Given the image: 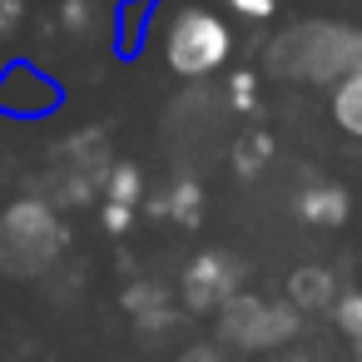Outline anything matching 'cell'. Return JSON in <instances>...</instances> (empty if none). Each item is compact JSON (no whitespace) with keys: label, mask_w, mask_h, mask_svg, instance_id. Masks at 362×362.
<instances>
[{"label":"cell","mask_w":362,"mask_h":362,"mask_svg":"<svg viewBox=\"0 0 362 362\" xmlns=\"http://www.w3.org/2000/svg\"><path fill=\"white\" fill-rule=\"evenodd\" d=\"M149 21H154V0H119L115 6V55L134 60L149 40Z\"/></svg>","instance_id":"obj_9"},{"label":"cell","mask_w":362,"mask_h":362,"mask_svg":"<svg viewBox=\"0 0 362 362\" xmlns=\"http://www.w3.org/2000/svg\"><path fill=\"white\" fill-rule=\"evenodd\" d=\"M149 214L174 218V223H184V228H199V223H204V184H199V179H174L159 199H149Z\"/></svg>","instance_id":"obj_8"},{"label":"cell","mask_w":362,"mask_h":362,"mask_svg":"<svg viewBox=\"0 0 362 362\" xmlns=\"http://www.w3.org/2000/svg\"><path fill=\"white\" fill-rule=\"evenodd\" d=\"M105 204H129V209H139V199H144V169L134 164V159H119V164H110V174H105Z\"/></svg>","instance_id":"obj_13"},{"label":"cell","mask_w":362,"mask_h":362,"mask_svg":"<svg viewBox=\"0 0 362 362\" xmlns=\"http://www.w3.org/2000/svg\"><path fill=\"white\" fill-rule=\"evenodd\" d=\"M65 238L70 233L45 199H16L0 214V268L16 278H35L65 253Z\"/></svg>","instance_id":"obj_3"},{"label":"cell","mask_w":362,"mask_h":362,"mask_svg":"<svg viewBox=\"0 0 362 362\" xmlns=\"http://www.w3.org/2000/svg\"><path fill=\"white\" fill-rule=\"evenodd\" d=\"M332 327L352 342V337H362V288H342L337 298H332Z\"/></svg>","instance_id":"obj_14"},{"label":"cell","mask_w":362,"mask_h":362,"mask_svg":"<svg viewBox=\"0 0 362 362\" xmlns=\"http://www.w3.org/2000/svg\"><path fill=\"white\" fill-rule=\"evenodd\" d=\"M223 100H228L233 115H253L258 110V75L253 70H233L223 80Z\"/></svg>","instance_id":"obj_15"},{"label":"cell","mask_w":362,"mask_h":362,"mask_svg":"<svg viewBox=\"0 0 362 362\" xmlns=\"http://www.w3.org/2000/svg\"><path fill=\"white\" fill-rule=\"evenodd\" d=\"M278 362H308V357H278Z\"/></svg>","instance_id":"obj_23"},{"label":"cell","mask_w":362,"mask_h":362,"mask_svg":"<svg viewBox=\"0 0 362 362\" xmlns=\"http://www.w3.org/2000/svg\"><path fill=\"white\" fill-rule=\"evenodd\" d=\"M293 209H298V218L313 223V228H342L347 214H352V199H347L342 184H308V189H298Z\"/></svg>","instance_id":"obj_7"},{"label":"cell","mask_w":362,"mask_h":362,"mask_svg":"<svg viewBox=\"0 0 362 362\" xmlns=\"http://www.w3.org/2000/svg\"><path fill=\"white\" fill-rule=\"evenodd\" d=\"M357 65H362V25L347 21H293L263 45V70L288 85L332 90Z\"/></svg>","instance_id":"obj_1"},{"label":"cell","mask_w":362,"mask_h":362,"mask_svg":"<svg viewBox=\"0 0 362 362\" xmlns=\"http://www.w3.org/2000/svg\"><path fill=\"white\" fill-rule=\"evenodd\" d=\"M352 352H357V362H362V337H352Z\"/></svg>","instance_id":"obj_22"},{"label":"cell","mask_w":362,"mask_h":362,"mask_svg":"<svg viewBox=\"0 0 362 362\" xmlns=\"http://www.w3.org/2000/svg\"><path fill=\"white\" fill-rule=\"evenodd\" d=\"M238 283H243L238 258L223 248H204L184 268V308L189 313H218L228 298H238Z\"/></svg>","instance_id":"obj_6"},{"label":"cell","mask_w":362,"mask_h":362,"mask_svg":"<svg viewBox=\"0 0 362 362\" xmlns=\"http://www.w3.org/2000/svg\"><path fill=\"white\" fill-rule=\"evenodd\" d=\"M55 25H60V30H70V35H85V30L95 25V6H90V0H60Z\"/></svg>","instance_id":"obj_17"},{"label":"cell","mask_w":362,"mask_h":362,"mask_svg":"<svg viewBox=\"0 0 362 362\" xmlns=\"http://www.w3.org/2000/svg\"><path fill=\"white\" fill-rule=\"evenodd\" d=\"M25 11H30V0H0V40H6V35H16V30H21V21H25Z\"/></svg>","instance_id":"obj_19"},{"label":"cell","mask_w":362,"mask_h":362,"mask_svg":"<svg viewBox=\"0 0 362 362\" xmlns=\"http://www.w3.org/2000/svg\"><path fill=\"white\" fill-rule=\"evenodd\" d=\"M100 218H105L110 233H124V228L134 223V209H129V204H100Z\"/></svg>","instance_id":"obj_20"},{"label":"cell","mask_w":362,"mask_h":362,"mask_svg":"<svg viewBox=\"0 0 362 362\" xmlns=\"http://www.w3.org/2000/svg\"><path fill=\"white\" fill-rule=\"evenodd\" d=\"M337 293H342V288H337L332 268H317V263H308V268H298V273L288 278V303H298L303 313H313V308H332Z\"/></svg>","instance_id":"obj_12"},{"label":"cell","mask_w":362,"mask_h":362,"mask_svg":"<svg viewBox=\"0 0 362 362\" xmlns=\"http://www.w3.org/2000/svg\"><path fill=\"white\" fill-rule=\"evenodd\" d=\"M298 332H303V308L298 303H268V298L238 293L218 308V337L233 352H273Z\"/></svg>","instance_id":"obj_4"},{"label":"cell","mask_w":362,"mask_h":362,"mask_svg":"<svg viewBox=\"0 0 362 362\" xmlns=\"http://www.w3.org/2000/svg\"><path fill=\"white\" fill-rule=\"evenodd\" d=\"M268 154H273V139H268V134H253L248 144L233 149V169H238V174H258V169L268 164Z\"/></svg>","instance_id":"obj_16"},{"label":"cell","mask_w":362,"mask_h":362,"mask_svg":"<svg viewBox=\"0 0 362 362\" xmlns=\"http://www.w3.org/2000/svg\"><path fill=\"white\" fill-rule=\"evenodd\" d=\"M179 362H228V357H223V347H214V342H199V347H189Z\"/></svg>","instance_id":"obj_21"},{"label":"cell","mask_w":362,"mask_h":362,"mask_svg":"<svg viewBox=\"0 0 362 362\" xmlns=\"http://www.w3.org/2000/svg\"><path fill=\"white\" fill-rule=\"evenodd\" d=\"M124 313H129L144 332H159V327H169V322H174L169 293H164L159 283H149V278H139V283H129V288H124Z\"/></svg>","instance_id":"obj_10"},{"label":"cell","mask_w":362,"mask_h":362,"mask_svg":"<svg viewBox=\"0 0 362 362\" xmlns=\"http://www.w3.org/2000/svg\"><path fill=\"white\" fill-rule=\"evenodd\" d=\"M327 115H332V124H337L342 134L362 139V65L347 70V75L327 90Z\"/></svg>","instance_id":"obj_11"},{"label":"cell","mask_w":362,"mask_h":362,"mask_svg":"<svg viewBox=\"0 0 362 362\" xmlns=\"http://www.w3.org/2000/svg\"><path fill=\"white\" fill-rule=\"evenodd\" d=\"M159 45H164V70L174 80H214L233 55V25L209 6H179Z\"/></svg>","instance_id":"obj_2"},{"label":"cell","mask_w":362,"mask_h":362,"mask_svg":"<svg viewBox=\"0 0 362 362\" xmlns=\"http://www.w3.org/2000/svg\"><path fill=\"white\" fill-rule=\"evenodd\" d=\"M228 11L243 21H273L278 16V0H228Z\"/></svg>","instance_id":"obj_18"},{"label":"cell","mask_w":362,"mask_h":362,"mask_svg":"<svg viewBox=\"0 0 362 362\" xmlns=\"http://www.w3.org/2000/svg\"><path fill=\"white\" fill-rule=\"evenodd\" d=\"M65 110V85L35 65V60H6L0 65V115L16 124H35V119H55Z\"/></svg>","instance_id":"obj_5"}]
</instances>
